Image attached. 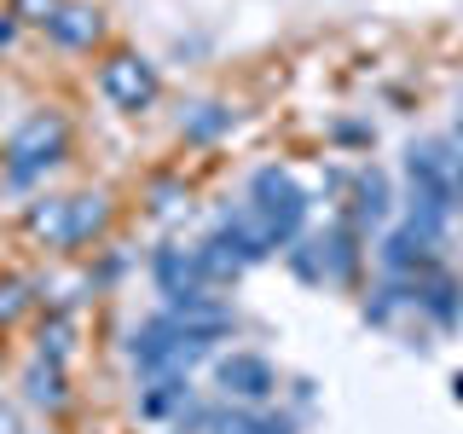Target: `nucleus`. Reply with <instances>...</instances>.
I'll return each instance as SVG.
<instances>
[{
  "instance_id": "obj_1",
  "label": "nucleus",
  "mask_w": 463,
  "mask_h": 434,
  "mask_svg": "<svg viewBox=\"0 0 463 434\" xmlns=\"http://www.w3.org/2000/svg\"><path fill=\"white\" fill-rule=\"evenodd\" d=\"M243 209H250V221L260 226V238H267V250H289V243L307 238V221H313V192L296 180L289 168L279 163H260L250 180H243Z\"/></svg>"
},
{
  "instance_id": "obj_2",
  "label": "nucleus",
  "mask_w": 463,
  "mask_h": 434,
  "mask_svg": "<svg viewBox=\"0 0 463 434\" xmlns=\"http://www.w3.org/2000/svg\"><path fill=\"white\" fill-rule=\"evenodd\" d=\"M64 151H70V134H64V122H58L52 110H29L18 127L6 134V163H0V185H6L12 197L18 192H35L47 174L64 163Z\"/></svg>"
},
{
  "instance_id": "obj_3",
  "label": "nucleus",
  "mask_w": 463,
  "mask_h": 434,
  "mask_svg": "<svg viewBox=\"0 0 463 434\" xmlns=\"http://www.w3.org/2000/svg\"><path fill=\"white\" fill-rule=\"evenodd\" d=\"M400 180H405V192H429V197L463 203V192H458V139L452 134H417V139H405Z\"/></svg>"
},
{
  "instance_id": "obj_4",
  "label": "nucleus",
  "mask_w": 463,
  "mask_h": 434,
  "mask_svg": "<svg viewBox=\"0 0 463 434\" xmlns=\"http://www.w3.org/2000/svg\"><path fill=\"white\" fill-rule=\"evenodd\" d=\"M376 267H383V278H434V272H446V238H429L423 226L394 221L376 238Z\"/></svg>"
},
{
  "instance_id": "obj_5",
  "label": "nucleus",
  "mask_w": 463,
  "mask_h": 434,
  "mask_svg": "<svg viewBox=\"0 0 463 434\" xmlns=\"http://www.w3.org/2000/svg\"><path fill=\"white\" fill-rule=\"evenodd\" d=\"M214 388L232 405H272L279 400V371H272L267 354H250V347H232V354L214 359Z\"/></svg>"
},
{
  "instance_id": "obj_6",
  "label": "nucleus",
  "mask_w": 463,
  "mask_h": 434,
  "mask_svg": "<svg viewBox=\"0 0 463 434\" xmlns=\"http://www.w3.org/2000/svg\"><path fill=\"white\" fill-rule=\"evenodd\" d=\"M180 342H185L180 318H174V313H151V318H139V325L122 336V359L134 365V376L145 382V376L180 365Z\"/></svg>"
},
{
  "instance_id": "obj_7",
  "label": "nucleus",
  "mask_w": 463,
  "mask_h": 434,
  "mask_svg": "<svg viewBox=\"0 0 463 434\" xmlns=\"http://www.w3.org/2000/svg\"><path fill=\"white\" fill-rule=\"evenodd\" d=\"M99 93H105L122 116H139V110H151V105H156V93H163V76H156L151 58H139V52H116L110 64H99Z\"/></svg>"
},
{
  "instance_id": "obj_8",
  "label": "nucleus",
  "mask_w": 463,
  "mask_h": 434,
  "mask_svg": "<svg viewBox=\"0 0 463 434\" xmlns=\"http://www.w3.org/2000/svg\"><path fill=\"white\" fill-rule=\"evenodd\" d=\"M203 250L209 255H221L232 272H250V267H267L272 250H267V238H260V226L250 221V209H221L214 214V226L203 231Z\"/></svg>"
},
{
  "instance_id": "obj_9",
  "label": "nucleus",
  "mask_w": 463,
  "mask_h": 434,
  "mask_svg": "<svg viewBox=\"0 0 463 434\" xmlns=\"http://www.w3.org/2000/svg\"><path fill=\"white\" fill-rule=\"evenodd\" d=\"M313 243H318V260H325V289H347L359 278V267H365V231L347 214H330L313 231Z\"/></svg>"
},
{
  "instance_id": "obj_10",
  "label": "nucleus",
  "mask_w": 463,
  "mask_h": 434,
  "mask_svg": "<svg viewBox=\"0 0 463 434\" xmlns=\"http://www.w3.org/2000/svg\"><path fill=\"white\" fill-rule=\"evenodd\" d=\"M347 221H354L359 231H376L383 238L388 226H394V214H400V197H394V180H388V168H376V163H365L354 174V192H347Z\"/></svg>"
},
{
  "instance_id": "obj_11",
  "label": "nucleus",
  "mask_w": 463,
  "mask_h": 434,
  "mask_svg": "<svg viewBox=\"0 0 463 434\" xmlns=\"http://www.w3.org/2000/svg\"><path fill=\"white\" fill-rule=\"evenodd\" d=\"M192 400H197L192 371H185V365H174V371L145 376V382H139V394H134V411L145 417V423H174V417H180Z\"/></svg>"
},
{
  "instance_id": "obj_12",
  "label": "nucleus",
  "mask_w": 463,
  "mask_h": 434,
  "mask_svg": "<svg viewBox=\"0 0 463 434\" xmlns=\"http://www.w3.org/2000/svg\"><path fill=\"white\" fill-rule=\"evenodd\" d=\"M110 226V203L99 192H81V197H64V209H58V221L47 231V243H58V250H76V243L99 238V231Z\"/></svg>"
},
{
  "instance_id": "obj_13",
  "label": "nucleus",
  "mask_w": 463,
  "mask_h": 434,
  "mask_svg": "<svg viewBox=\"0 0 463 434\" xmlns=\"http://www.w3.org/2000/svg\"><path fill=\"white\" fill-rule=\"evenodd\" d=\"M41 29H47V41H52V47L81 52V47H93V41L105 35V12H99V6H76V0H64V6H58V12H52V18L41 24Z\"/></svg>"
},
{
  "instance_id": "obj_14",
  "label": "nucleus",
  "mask_w": 463,
  "mask_h": 434,
  "mask_svg": "<svg viewBox=\"0 0 463 434\" xmlns=\"http://www.w3.org/2000/svg\"><path fill=\"white\" fill-rule=\"evenodd\" d=\"M238 122H243V110L226 105V99H197V105H180V134H185V145H214V139H226Z\"/></svg>"
},
{
  "instance_id": "obj_15",
  "label": "nucleus",
  "mask_w": 463,
  "mask_h": 434,
  "mask_svg": "<svg viewBox=\"0 0 463 434\" xmlns=\"http://www.w3.org/2000/svg\"><path fill=\"white\" fill-rule=\"evenodd\" d=\"M145 272H151L156 296H174V289L203 284V272H197V243H192V250H180V243H156L151 260H145Z\"/></svg>"
},
{
  "instance_id": "obj_16",
  "label": "nucleus",
  "mask_w": 463,
  "mask_h": 434,
  "mask_svg": "<svg viewBox=\"0 0 463 434\" xmlns=\"http://www.w3.org/2000/svg\"><path fill=\"white\" fill-rule=\"evenodd\" d=\"M417 313H423L440 336H452V330L463 325V278H452V272L423 278V307H417Z\"/></svg>"
},
{
  "instance_id": "obj_17",
  "label": "nucleus",
  "mask_w": 463,
  "mask_h": 434,
  "mask_svg": "<svg viewBox=\"0 0 463 434\" xmlns=\"http://www.w3.org/2000/svg\"><path fill=\"white\" fill-rule=\"evenodd\" d=\"M163 313H174L180 325H226V318H238V313H232V301L214 296L209 284H192V289H174V296H163Z\"/></svg>"
},
{
  "instance_id": "obj_18",
  "label": "nucleus",
  "mask_w": 463,
  "mask_h": 434,
  "mask_svg": "<svg viewBox=\"0 0 463 434\" xmlns=\"http://www.w3.org/2000/svg\"><path fill=\"white\" fill-rule=\"evenodd\" d=\"M24 400L35 405V411H64V405H70L64 365H47V359H35V365L24 371Z\"/></svg>"
},
{
  "instance_id": "obj_19",
  "label": "nucleus",
  "mask_w": 463,
  "mask_h": 434,
  "mask_svg": "<svg viewBox=\"0 0 463 434\" xmlns=\"http://www.w3.org/2000/svg\"><path fill=\"white\" fill-rule=\"evenodd\" d=\"M70 354H76V325H70V313L58 307V313H47V325H41L35 359H47V365H64Z\"/></svg>"
},
{
  "instance_id": "obj_20",
  "label": "nucleus",
  "mask_w": 463,
  "mask_h": 434,
  "mask_svg": "<svg viewBox=\"0 0 463 434\" xmlns=\"http://www.w3.org/2000/svg\"><path fill=\"white\" fill-rule=\"evenodd\" d=\"M284 267H289V278L296 284H307V289H325V260H318V243H313V231L301 243H289L284 250Z\"/></svg>"
},
{
  "instance_id": "obj_21",
  "label": "nucleus",
  "mask_w": 463,
  "mask_h": 434,
  "mask_svg": "<svg viewBox=\"0 0 463 434\" xmlns=\"http://www.w3.org/2000/svg\"><path fill=\"white\" fill-rule=\"evenodd\" d=\"M325 139L342 145V151H371V145H376V127L365 122V116H336V122L325 127Z\"/></svg>"
},
{
  "instance_id": "obj_22",
  "label": "nucleus",
  "mask_w": 463,
  "mask_h": 434,
  "mask_svg": "<svg viewBox=\"0 0 463 434\" xmlns=\"http://www.w3.org/2000/svg\"><path fill=\"white\" fill-rule=\"evenodd\" d=\"M354 174H359V168L325 163V174H318V197H330V203H347V192H354Z\"/></svg>"
},
{
  "instance_id": "obj_23",
  "label": "nucleus",
  "mask_w": 463,
  "mask_h": 434,
  "mask_svg": "<svg viewBox=\"0 0 463 434\" xmlns=\"http://www.w3.org/2000/svg\"><path fill=\"white\" fill-rule=\"evenodd\" d=\"M58 209H64V197H35V203L24 209L29 231H41V238H47V231H52V221H58Z\"/></svg>"
},
{
  "instance_id": "obj_24",
  "label": "nucleus",
  "mask_w": 463,
  "mask_h": 434,
  "mask_svg": "<svg viewBox=\"0 0 463 434\" xmlns=\"http://www.w3.org/2000/svg\"><path fill=\"white\" fill-rule=\"evenodd\" d=\"M180 203H185V185H180V180H156V185H151V209H156V214H174Z\"/></svg>"
},
{
  "instance_id": "obj_25",
  "label": "nucleus",
  "mask_w": 463,
  "mask_h": 434,
  "mask_svg": "<svg viewBox=\"0 0 463 434\" xmlns=\"http://www.w3.org/2000/svg\"><path fill=\"white\" fill-rule=\"evenodd\" d=\"M29 307V284H0V325H12Z\"/></svg>"
},
{
  "instance_id": "obj_26",
  "label": "nucleus",
  "mask_w": 463,
  "mask_h": 434,
  "mask_svg": "<svg viewBox=\"0 0 463 434\" xmlns=\"http://www.w3.org/2000/svg\"><path fill=\"white\" fill-rule=\"evenodd\" d=\"M122 272H128V255H105V260H99V272H93V278H87V284H116V278H122Z\"/></svg>"
},
{
  "instance_id": "obj_27",
  "label": "nucleus",
  "mask_w": 463,
  "mask_h": 434,
  "mask_svg": "<svg viewBox=\"0 0 463 434\" xmlns=\"http://www.w3.org/2000/svg\"><path fill=\"white\" fill-rule=\"evenodd\" d=\"M58 6H64V0H18V18H29V24H47Z\"/></svg>"
},
{
  "instance_id": "obj_28",
  "label": "nucleus",
  "mask_w": 463,
  "mask_h": 434,
  "mask_svg": "<svg viewBox=\"0 0 463 434\" xmlns=\"http://www.w3.org/2000/svg\"><path fill=\"white\" fill-rule=\"evenodd\" d=\"M313 400H318V382H313V376H296V382H289V405H296V411H307Z\"/></svg>"
},
{
  "instance_id": "obj_29",
  "label": "nucleus",
  "mask_w": 463,
  "mask_h": 434,
  "mask_svg": "<svg viewBox=\"0 0 463 434\" xmlns=\"http://www.w3.org/2000/svg\"><path fill=\"white\" fill-rule=\"evenodd\" d=\"M12 35H18V12H12V18H0V52L12 47Z\"/></svg>"
},
{
  "instance_id": "obj_30",
  "label": "nucleus",
  "mask_w": 463,
  "mask_h": 434,
  "mask_svg": "<svg viewBox=\"0 0 463 434\" xmlns=\"http://www.w3.org/2000/svg\"><path fill=\"white\" fill-rule=\"evenodd\" d=\"M452 400H458V405H463V371H458V376H452Z\"/></svg>"
},
{
  "instance_id": "obj_31",
  "label": "nucleus",
  "mask_w": 463,
  "mask_h": 434,
  "mask_svg": "<svg viewBox=\"0 0 463 434\" xmlns=\"http://www.w3.org/2000/svg\"><path fill=\"white\" fill-rule=\"evenodd\" d=\"M0 434H12V417L6 411H0Z\"/></svg>"
},
{
  "instance_id": "obj_32",
  "label": "nucleus",
  "mask_w": 463,
  "mask_h": 434,
  "mask_svg": "<svg viewBox=\"0 0 463 434\" xmlns=\"http://www.w3.org/2000/svg\"><path fill=\"white\" fill-rule=\"evenodd\" d=\"M18 434H29V429H18Z\"/></svg>"
}]
</instances>
